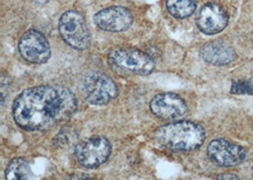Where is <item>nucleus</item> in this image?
Listing matches in <instances>:
<instances>
[{"instance_id":"obj_9","label":"nucleus","mask_w":253,"mask_h":180,"mask_svg":"<svg viewBox=\"0 0 253 180\" xmlns=\"http://www.w3.org/2000/svg\"><path fill=\"white\" fill-rule=\"evenodd\" d=\"M152 113L164 121H175L183 118L188 111L184 100L177 94L167 92L153 98L150 103Z\"/></svg>"},{"instance_id":"obj_14","label":"nucleus","mask_w":253,"mask_h":180,"mask_svg":"<svg viewBox=\"0 0 253 180\" xmlns=\"http://www.w3.org/2000/svg\"><path fill=\"white\" fill-rule=\"evenodd\" d=\"M196 0H166V8L171 15L178 19L191 16L196 10Z\"/></svg>"},{"instance_id":"obj_8","label":"nucleus","mask_w":253,"mask_h":180,"mask_svg":"<svg viewBox=\"0 0 253 180\" xmlns=\"http://www.w3.org/2000/svg\"><path fill=\"white\" fill-rule=\"evenodd\" d=\"M207 153L213 163L224 167L238 165L247 158V150L244 147L224 138L211 140L208 145Z\"/></svg>"},{"instance_id":"obj_18","label":"nucleus","mask_w":253,"mask_h":180,"mask_svg":"<svg viewBox=\"0 0 253 180\" xmlns=\"http://www.w3.org/2000/svg\"><path fill=\"white\" fill-rule=\"evenodd\" d=\"M35 1H36L37 3H40V4H44V3H46L47 0H35Z\"/></svg>"},{"instance_id":"obj_16","label":"nucleus","mask_w":253,"mask_h":180,"mask_svg":"<svg viewBox=\"0 0 253 180\" xmlns=\"http://www.w3.org/2000/svg\"><path fill=\"white\" fill-rule=\"evenodd\" d=\"M230 93L237 95H252L253 94V84L247 80L233 81L230 88Z\"/></svg>"},{"instance_id":"obj_5","label":"nucleus","mask_w":253,"mask_h":180,"mask_svg":"<svg viewBox=\"0 0 253 180\" xmlns=\"http://www.w3.org/2000/svg\"><path fill=\"white\" fill-rule=\"evenodd\" d=\"M58 29L64 41L70 46L84 50L90 45L91 35L83 14L79 11L71 10L63 13Z\"/></svg>"},{"instance_id":"obj_3","label":"nucleus","mask_w":253,"mask_h":180,"mask_svg":"<svg viewBox=\"0 0 253 180\" xmlns=\"http://www.w3.org/2000/svg\"><path fill=\"white\" fill-rule=\"evenodd\" d=\"M80 90L85 101L94 105H104L118 95L114 81L108 75L98 72L84 75L81 82Z\"/></svg>"},{"instance_id":"obj_10","label":"nucleus","mask_w":253,"mask_h":180,"mask_svg":"<svg viewBox=\"0 0 253 180\" xmlns=\"http://www.w3.org/2000/svg\"><path fill=\"white\" fill-rule=\"evenodd\" d=\"M197 28L208 35L221 33L229 23L225 9L216 3H208L198 11L196 19Z\"/></svg>"},{"instance_id":"obj_17","label":"nucleus","mask_w":253,"mask_h":180,"mask_svg":"<svg viewBox=\"0 0 253 180\" xmlns=\"http://www.w3.org/2000/svg\"><path fill=\"white\" fill-rule=\"evenodd\" d=\"M218 179L219 180H238V178L235 175H232V174H223V175H220Z\"/></svg>"},{"instance_id":"obj_13","label":"nucleus","mask_w":253,"mask_h":180,"mask_svg":"<svg viewBox=\"0 0 253 180\" xmlns=\"http://www.w3.org/2000/svg\"><path fill=\"white\" fill-rule=\"evenodd\" d=\"M33 174L29 162L22 158H13L5 171L6 180H30Z\"/></svg>"},{"instance_id":"obj_2","label":"nucleus","mask_w":253,"mask_h":180,"mask_svg":"<svg viewBox=\"0 0 253 180\" xmlns=\"http://www.w3.org/2000/svg\"><path fill=\"white\" fill-rule=\"evenodd\" d=\"M206 132L200 125L190 121L165 124L155 133V140L161 147L175 151H192L201 146Z\"/></svg>"},{"instance_id":"obj_7","label":"nucleus","mask_w":253,"mask_h":180,"mask_svg":"<svg viewBox=\"0 0 253 180\" xmlns=\"http://www.w3.org/2000/svg\"><path fill=\"white\" fill-rule=\"evenodd\" d=\"M18 49L26 61L38 65L47 62L51 53L46 36L36 30H29L22 35Z\"/></svg>"},{"instance_id":"obj_11","label":"nucleus","mask_w":253,"mask_h":180,"mask_svg":"<svg viewBox=\"0 0 253 180\" xmlns=\"http://www.w3.org/2000/svg\"><path fill=\"white\" fill-rule=\"evenodd\" d=\"M94 23L101 30L109 33H121L128 30L133 23V15L124 7H109L94 15Z\"/></svg>"},{"instance_id":"obj_15","label":"nucleus","mask_w":253,"mask_h":180,"mask_svg":"<svg viewBox=\"0 0 253 180\" xmlns=\"http://www.w3.org/2000/svg\"><path fill=\"white\" fill-rule=\"evenodd\" d=\"M78 139V133L73 128H64L54 138V144L60 148H67L73 145Z\"/></svg>"},{"instance_id":"obj_1","label":"nucleus","mask_w":253,"mask_h":180,"mask_svg":"<svg viewBox=\"0 0 253 180\" xmlns=\"http://www.w3.org/2000/svg\"><path fill=\"white\" fill-rule=\"evenodd\" d=\"M77 110V99L60 86H39L24 90L12 106L13 120L28 131H46L67 123Z\"/></svg>"},{"instance_id":"obj_6","label":"nucleus","mask_w":253,"mask_h":180,"mask_svg":"<svg viewBox=\"0 0 253 180\" xmlns=\"http://www.w3.org/2000/svg\"><path fill=\"white\" fill-rule=\"evenodd\" d=\"M111 144L102 135H92L82 140L75 147V156L84 168L94 169L108 159L111 155Z\"/></svg>"},{"instance_id":"obj_12","label":"nucleus","mask_w":253,"mask_h":180,"mask_svg":"<svg viewBox=\"0 0 253 180\" xmlns=\"http://www.w3.org/2000/svg\"><path fill=\"white\" fill-rule=\"evenodd\" d=\"M200 56L211 65L226 66L234 61L236 54L234 49L226 43L211 41L201 47Z\"/></svg>"},{"instance_id":"obj_4","label":"nucleus","mask_w":253,"mask_h":180,"mask_svg":"<svg viewBox=\"0 0 253 180\" xmlns=\"http://www.w3.org/2000/svg\"><path fill=\"white\" fill-rule=\"evenodd\" d=\"M107 58L112 68L141 76L148 75L155 68L154 60L136 48H115L108 53Z\"/></svg>"}]
</instances>
